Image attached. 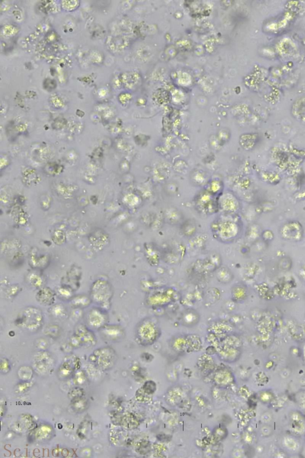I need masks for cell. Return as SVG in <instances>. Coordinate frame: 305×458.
Instances as JSON below:
<instances>
[{"label": "cell", "instance_id": "484cf974", "mask_svg": "<svg viewBox=\"0 0 305 458\" xmlns=\"http://www.w3.org/2000/svg\"><path fill=\"white\" fill-rule=\"evenodd\" d=\"M215 379L216 384L221 386L229 385L231 380H232V376L229 374V372L226 371V370H221V371L217 372L215 375Z\"/></svg>", "mask_w": 305, "mask_h": 458}, {"label": "cell", "instance_id": "8992f818", "mask_svg": "<svg viewBox=\"0 0 305 458\" xmlns=\"http://www.w3.org/2000/svg\"><path fill=\"white\" fill-rule=\"evenodd\" d=\"M72 342L75 347H93L97 343L96 337L86 324H76L72 337Z\"/></svg>", "mask_w": 305, "mask_h": 458}, {"label": "cell", "instance_id": "4fadbf2b", "mask_svg": "<svg viewBox=\"0 0 305 458\" xmlns=\"http://www.w3.org/2000/svg\"><path fill=\"white\" fill-rule=\"evenodd\" d=\"M221 258L218 257V255H211L206 259L197 261L195 264V268L198 270V272L209 273L215 271L221 266Z\"/></svg>", "mask_w": 305, "mask_h": 458}, {"label": "cell", "instance_id": "3957f363", "mask_svg": "<svg viewBox=\"0 0 305 458\" xmlns=\"http://www.w3.org/2000/svg\"><path fill=\"white\" fill-rule=\"evenodd\" d=\"M114 294L113 287L104 279H98L92 284L90 299L99 307L106 311L109 309Z\"/></svg>", "mask_w": 305, "mask_h": 458}, {"label": "cell", "instance_id": "6da1fadb", "mask_svg": "<svg viewBox=\"0 0 305 458\" xmlns=\"http://www.w3.org/2000/svg\"><path fill=\"white\" fill-rule=\"evenodd\" d=\"M135 340L139 344L148 346L153 344L161 335L160 326L157 321L152 318H145L135 327Z\"/></svg>", "mask_w": 305, "mask_h": 458}, {"label": "cell", "instance_id": "83f0119b", "mask_svg": "<svg viewBox=\"0 0 305 458\" xmlns=\"http://www.w3.org/2000/svg\"><path fill=\"white\" fill-rule=\"evenodd\" d=\"M201 358L197 364L199 366V368L201 370V371L209 372L211 371L214 366L213 359L210 356L205 355L201 356Z\"/></svg>", "mask_w": 305, "mask_h": 458}, {"label": "cell", "instance_id": "4316f807", "mask_svg": "<svg viewBox=\"0 0 305 458\" xmlns=\"http://www.w3.org/2000/svg\"><path fill=\"white\" fill-rule=\"evenodd\" d=\"M33 367L23 366L18 370V377L21 382H30L34 374Z\"/></svg>", "mask_w": 305, "mask_h": 458}, {"label": "cell", "instance_id": "44dd1931", "mask_svg": "<svg viewBox=\"0 0 305 458\" xmlns=\"http://www.w3.org/2000/svg\"><path fill=\"white\" fill-rule=\"evenodd\" d=\"M26 281L29 286L35 289L44 287L45 279L43 276L36 271H30L26 276Z\"/></svg>", "mask_w": 305, "mask_h": 458}, {"label": "cell", "instance_id": "836d02e7", "mask_svg": "<svg viewBox=\"0 0 305 458\" xmlns=\"http://www.w3.org/2000/svg\"><path fill=\"white\" fill-rule=\"evenodd\" d=\"M20 286H18V285H13V286H10L9 289L7 290V294L8 296L10 297L17 296L20 292Z\"/></svg>", "mask_w": 305, "mask_h": 458}, {"label": "cell", "instance_id": "d6a6232c", "mask_svg": "<svg viewBox=\"0 0 305 458\" xmlns=\"http://www.w3.org/2000/svg\"><path fill=\"white\" fill-rule=\"evenodd\" d=\"M57 307L58 310H59L58 311L52 308V315L53 316L55 317V318H62L63 316L66 315L65 308L63 307V305H58Z\"/></svg>", "mask_w": 305, "mask_h": 458}, {"label": "cell", "instance_id": "52a82bcc", "mask_svg": "<svg viewBox=\"0 0 305 458\" xmlns=\"http://www.w3.org/2000/svg\"><path fill=\"white\" fill-rule=\"evenodd\" d=\"M107 311L100 307H93L86 314V325L91 330H99L108 323Z\"/></svg>", "mask_w": 305, "mask_h": 458}, {"label": "cell", "instance_id": "ffe728a7", "mask_svg": "<svg viewBox=\"0 0 305 458\" xmlns=\"http://www.w3.org/2000/svg\"><path fill=\"white\" fill-rule=\"evenodd\" d=\"M144 255L148 263L152 267L157 266L161 260V251L156 247L145 248Z\"/></svg>", "mask_w": 305, "mask_h": 458}, {"label": "cell", "instance_id": "ac0fdd59", "mask_svg": "<svg viewBox=\"0 0 305 458\" xmlns=\"http://www.w3.org/2000/svg\"><path fill=\"white\" fill-rule=\"evenodd\" d=\"M171 346L179 353H191L187 335H179L172 339Z\"/></svg>", "mask_w": 305, "mask_h": 458}, {"label": "cell", "instance_id": "8fae6325", "mask_svg": "<svg viewBox=\"0 0 305 458\" xmlns=\"http://www.w3.org/2000/svg\"><path fill=\"white\" fill-rule=\"evenodd\" d=\"M174 294L173 290L167 289L163 291L154 292L148 297V305L152 307H161L174 302L176 297L172 296Z\"/></svg>", "mask_w": 305, "mask_h": 458}, {"label": "cell", "instance_id": "f546056e", "mask_svg": "<svg viewBox=\"0 0 305 458\" xmlns=\"http://www.w3.org/2000/svg\"><path fill=\"white\" fill-rule=\"evenodd\" d=\"M121 424L128 429H134L136 428L138 423L136 418L132 415H126L121 420Z\"/></svg>", "mask_w": 305, "mask_h": 458}, {"label": "cell", "instance_id": "ba28073f", "mask_svg": "<svg viewBox=\"0 0 305 458\" xmlns=\"http://www.w3.org/2000/svg\"><path fill=\"white\" fill-rule=\"evenodd\" d=\"M68 398L71 401L72 409L75 412L82 413L89 408V401L83 388L79 387L72 388L68 393Z\"/></svg>", "mask_w": 305, "mask_h": 458}, {"label": "cell", "instance_id": "7c38bea8", "mask_svg": "<svg viewBox=\"0 0 305 458\" xmlns=\"http://www.w3.org/2000/svg\"><path fill=\"white\" fill-rule=\"evenodd\" d=\"M280 235L286 240L299 241L303 236V229L301 224L293 221L283 226L280 229Z\"/></svg>", "mask_w": 305, "mask_h": 458}, {"label": "cell", "instance_id": "7a4b0ae2", "mask_svg": "<svg viewBox=\"0 0 305 458\" xmlns=\"http://www.w3.org/2000/svg\"><path fill=\"white\" fill-rule=\"evenodd\" d=\"M16 324L26 332H37L43 326V313L38 308L34 306H28L18 314Z\"/></svg>", "mask_w": 305, "mask_h": 458}, {"label": "cell", "instance_id": "f1b7e54d", "mask_svg": "<svg viewBox=\"0 0 305 458\" xmlns=\"http://www.w3.org/2000/svg\"><path fill=\"white\" fill-rule=\"evenodd\" d=\"M191 352L200 351L202 347V343L200 338L197 335H187Z\"/></svg>", "mask_w": 305, "mask_h": 458}, {"label": "cell", "instance_id": "30bf717a", "mask_svg": "<svg viewBox=\"0 0 305 458\" xmlns=\"http://www.w3.org/2000/svg\"><path fill=\"white\" fill-rule=\"evenodd\" d=\"M99 331L103 339L108 342H120L126 337L124 329L118 324H106Z\"/></svg>", "mask_w": 305, "mask_h": 458}, {"label": "cell", "instance_id": "e0dca14e", "mask_svg": "<svg viewBox=\"0 0 305 458\" xmlns=\"http://www.w3.org/2000/svg\"><path fill=\"white\" fill-rule=\"evenodd\" d=\"M30 265L32 267L36 270H44L49 266L50 263V257L47 254H41L39 253H31L30 255Z\"/></svg>", "mask_w": 305, "mask_h": 458}, {"label": "cell", "instance_id": "9a60e30c", "mask_svg": "<svg viewBox=\"0 0 305 458\" xmlns=\"http://www.w3.org/2000/svg\"><path fill=\"white\" fill-rule=\"evenodd\" d=\"M54 435V430L51 425L41 424L31 431L30 438L34 441L44 442L50 440Z\"/></svg>", "mask_w": 305, "mask_h": 458}, {"label": "cell", "instance_id": "4dcf8cb0", "mask_svg": "<svg viewBox=\"0 0 305 458\" xmlns=\"http://www.w3.org/2000/svg\"><path fill=\"white\" fill-rule=\"evenodd\" d=\"M11 370L10 362L6 358H2L1 360V372L2 374H8Z\"/></svg>", "mask_w": 305, "mask_h": 458}, {"label": "cell", "instance_id": "5bb4252c", "mask_svg": "<svg viewBox=\"0 0 305 458\" xmlns=\"http://www.w3.org/2000/svg\"><path fill=\"white\" fill-rule=\"evenodd\" d=\"M77 359H78L76 357H70L66 358L60 364L57 374L60 380H68L73 376L76 370L77 364H78Z\"/></svg>", "mask_w": 305, "mask_h": 458}, {"label": "cell", "instance_id": "7402d4cb", "mask_svg": "<svg viewBox=\"0 0 305 458\" xmlns=\"http://www.w3.org/2000/svg\"><path fill=\"white\" fill-rule=\"evenodd\" d=\"M292 114L294 118L305 124V97L295 101L293 105Z\"/></svg>", "mask_w": 305, "mask_h": 458}, {"label": "cell", "instance_id": "9c48e42d", "mask_svg": "<svg viewBox=\"0 0 305 458\" xmlns=\"http://www.w3.org/2000/svg\"><path fill=\"white\" fill-rule=\"evenodd\" d=\"M161 251V260L171 265L181 263L186 254L185 248L182 246L167 247Z\"/></svg>", "mask_w": 305, "mask_h": 458}, {"label": "cell", "instance_id": "277c9868", "mask_svg": "<svg viewBox=\"0 0 305 458\" xmlns=\"http://www.w3.org/2000/svg\"><path fill=\"white\" fill-rule=\"evenodd\" d=\"M117 361V353L110 347L97 348L90 356V361L103 371L113 368Z\"/></svg>", "mask_w": 305, "mask_h": 458}, {"label": "cell", "instance_id": "5b68a950", "mask_svg": "<svg viewBox=\"0 0 305 458\" xmlns=\"http://www.w3.org/2000/svg\"><path fill=\"white\" fill-rule=\"evenodd\" d=\"M55 362V359L51 353L46 350H40L34 355L32 367L37 375L46 377L54 368Z\"/></svg>", "mask_w": 305, "mask_h": 458}, {"label": "cell", "instance_id": "1f68e13d", "mask_svg": "<svg viewBox=\"0 0 305 458\" xmlns=\"http://www.w3.org/2000/svg\"><path fill=\"white\" fill-rule=\"evenodd\" d=\"M156 388V384L153 382H147L146 383H145V384L143 387V389L144 390L145 392L148 393V395H151V394L155 392Z\"/></svg>", "mask_w": 305, "mask_h": 458}, {"label": "cell", "instance_id": "2e32d148", "mask_svg": "<svg viewBox=\"0 0 305 458\" xmlns=\"http://www.w3.org/2000/svg\"><path fill=\"white\" fill-rule=\"evenodd\" d=\"M56 294L49 287L44 286L39 289L36 293V299L37 302L44 305H54Z\"/></svg>", "mask_w": 305, "mask_h": 458}, {"label": "cell", "instance_id": "d4e9b609", "mask_svg": "<svg viewBox=\"0 0 305 458\" xmlns=\"http://www.w3.org/2000/svg\"><path fill=\"white\" fill-rule=\"evenodd\" d=\"M232 298L233 302L240 303L245 299L246 297V290L245 286L240 284H235L232 289Z\"/></svg>", "mask_w": 305, "mask_h": 458}, {"label": "cell", "instance_id": "d6986e66", "mask_svg": "<svg viewBox=\"0 0 305 458\" xmlns=\"http://www.w3.org/2000/svg\"><path fill=\"white\" fill-rule=\"evenodd\" d=\"M200 320V315L197 311L187 309L183 312L181 321L183 325L192 327L196 325Z\"/></svg>", "mask_w": 305, "mask_h": 458}, {"label": "cell", "instance_id": "603a6c76", "mask_svg": "<svg viewBox=\"0 0 305 458\" xmlns=\"http://www.w3.org/2000/svg\"><path fill=\"white\" fill-rule=\"evenodd\" d=\"M96 235L94 234H92V235L96 237L98 239L93 238V237H91L90 239V243L92 244V246H93L95 249L99 250H103L108 246V242H109V239L108 237L105 233H95Z\"/></svg>", "mask_w": 305, "mask_h": 458}, {"label": "cell", "instance_id": "cb8c5ba5", "mask_svg": "<svg viewBox=\"0 0 305 458\" xmlns=\"http://www.w3.org/2000/svg\"><path fill=\"white\" fill-rule=\"evenodd\" d=\"M215 272L216 274L217 280L220 283L229 284L234 279V275H233L232 271L229 268L225 267V266H220Z\"/></svg>", "mask_w": 305, "mask_h": 458}]
</instances>
